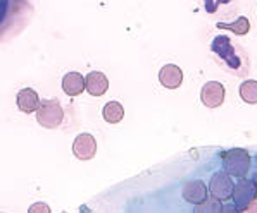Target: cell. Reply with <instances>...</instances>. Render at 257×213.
Segmentation results:
<instances>
[{"mask_svg": "<svg viewBox=\"0 0 257 213\" xmlns=\"http://www.w3.org/2000/svg\"><path fill=\"white\" fill-rule=\"evenodd\" d=\"M221 160H223L224 172L231 177H247V174L250 172L252 167V158L250 153L243 148H231L221 153Z\"/></svg>", "mask_w": 257, "mask_h": 213, "instance_id": "cell-1", "label": "cell"}, {"mask_svg": "<svg viewBox=\"0 0 257 213\" xmlns=\"http://www.w3.org/2000/svg\"><path fill=\"white\" fill-rule=\"evenodd\" d=\"M38 124L47 129H55L64 120V110L57 100H43L37 110Z\"/></svg>", "mask_w": 257, "mask_h": 213, "instance_id": "cell-2", "label": "cell"}, {"mask_svg": "<svg viewBox=\"0 0 257 213\" xmlns=\"http://www.w3.org/2000/svg\"><path fill=\"white\" fill-rule=\"evenodd\" d=\"M211 50L224 62V64L230 67V69H233V70L240 69L238 54H236V48L233 46V43L228 36H224V34L216 36L211 43Z\"/></svg>", "mask_w": 257, "mask_h": 213, "instance_id": "cell-3", "label": "cell"}, {"mask_svg": "<svg viewBox=\"0 0 257 213\" xmlns=\"http://www.w3.org/2000/svg\"><path fill=\"white\" fill-rule=\"evenodd\" d=\"M255 198H257L255 182L252 179H247V177H240L236 186L233 188V194H231V200L235 201V206L238 208V212H243Z\"/></svg>", "mask_w": 257, "mask_h": 213, "instance_id": "cell-4", "label": "cell"}, {"mask_svg": "<svg viewBox=\"0 0 257 213\" xmlns=\"http://www.w3.org/2000/svg\"><path fill=\"white\" fill-rule=\"evenodd\" d=\"M233 188H235V184L231 180V176H228L226 172H216L211 177V180H209V191H211V194L219 201H223V203L231 200Z\"/></svg>", "mask_w": 257, "mask_h": 213, "instance_id": "cell-5", "label": "cell"}, {"mask_svg": "<svg viewBox=\"0 0 257 213\" xmlns=\"http://www.w3.org/2000/svg\"><path fill=\"white\" fill-rule=\"evenodd\" d=\"M224 96H226V90L221 82L217 81H209L202 86L200 92V100L207 108H217L223 105Z\"/></svg>", "mask_w": 257, "mask_h": 213, "instance_id": "cell-6", "label": "cell"}, {"mask_svg": "<svg viewBox=\"0 0 257 213\" xmlns=\"http://www.w3.org/2000/svg\"><path fill=\"white\" fill-rule=\"evenodd\" d=\"M73 153L80 160H92L95 153H97V141H95V138L88 132L76 136V140L73 143Z\"/></svg>", "mask_w": 257, "mask_h": 213, "instance_id": "cell-7", "label": "cell"}, {"mask_svg": "<svg viewBox=\"0 0 257 213\" xmlns=\"http://www.w3.org/2000/svg\"><path fill=\"white\" fill-rule=\"evenodd\" d=\"M183 200L190 204H200L202 201L207 200L209 196V189L202 182V180H188L183 186Z\"/></svg>", "mask_w": 257, "mask_h": 213, "instance_id": "cell-8", "label": "cell"}, {"mask_svg": "<svg viewBox=\"0 0 257 213\" xmlns=\"http://www.w3.org/2000/svg\"><path fill=\"white\" fill-rule=\"evenodd\" d=\"M85 90L92 96H102L109 90V80L104 72H98V70L88 72L85 78Z\"/></svg>", "mask_w": 257, "mask_h": 213, "instance_id": "cell-9", "label": "cell"}, {"mask_svg": "<svg viewBox=\"0 0 257 213\" xmlns=\"http://www.w3.org/2000/svg\"><path fill=\"white\" fill-rule=\"evenodd\" d=\"M159 81H161V84H163L164 88L176 90V88H180L181 82H183V72H181V69L178 66L168 64V66H164L163 69H161Z\"/></svg>", "mask_w": 257, "mask_h": 213, "instance_id": "cell-10", "label": "cell"}, {"mask_svg": "<svg viewBox=\"0 0 257 213\" xmlns=\"http://www.w3.org/2000/svg\"><path fill=\"white\" fill-rule=\"evenodd\" d=\"M16 102H18V108L21 110V112H25V114L37 112L38 106H40V98H38L37 92H35V90H31V88L21 90V92L18 93Z\"/></svg>", "mask_w": 257, "mask_h": 213, "instance_id": "cell-11", "label": "cell"}, {"mask_svg": "<svg viewBox=\"0 0 257 213\" xmlns=\"http://www.w3.org/2000/svg\"><path fill=\"white\" fill-rule=\"evenodd\" d=\"M62 90L68 96H78L85 92V78L80 72H68L62 78Z\"/></svg>", "mask_w": 257, "mask_h": 213, "instance_id": "cell-12", "label": "cell"}, {"mask_svg": "<svg viewBox=\"0 0 257 213\" xmlns=\"http://www.w3.org/2000/svg\"><path fill=\"white\" fill-rule=\"evenodd\" d=\"M217 30L231 31V33L238 34V36H243V34H247L250 31V21L245 16H240L233 22H217Z\"/></svg>", "mask_w": 257, "mask_h": 213, "instance_id": "cell-13", "label": "cell"}, {"mask_svg": "<svg viewBox=\"0 0 257 213\" xmlns=\"http://www.w3.org/2000/svg\"><path fill=\"white\" fill-rule=\"evenodd\" d=\"M102 116H104V120L109 122V124H117L124 117V108H122L119 102H109L102 108Z\"/></svg>", "mask_w": 257, "mask_h": 213, "instance_id": "cell-14", "label": "cell"}, {"mask_svg": "<svg viewBox=\"0 0 257 213\" xmlns=\"http://www.w3.org/2000/svg\"><path fill=\"white\" fill-rule=\"evenodd\" d=\"M240 96L245 104H250V105H255L257 104V81L254 80H248V81H243L240 84Z\"/></svg>", "mask_w": 257, "mask_h": 213, "instance_id": "cell-15", "label": "cell"}, {"mask_svg": "<svg viewBox=\"0 0 257 213\" xmlns=\"http://www.w3.org/2000/svg\"><path fill=\"white\" fill-rule=\"evenodd\" d=\"M195 208L197 210L195 212H199V213H204V212H223V206H221V203H219V200L217 198H209L207 196V200L202 201L200 204H195Z\"/></svg>", "mask_w": 257, "mask_h": 213, "instance_id": "cell-16", "label": "cell"}, {"mask_svg": "<svg viewBox=\"0 0 257 213\" xmlns=\"http://www.w3.org/2000/svg\"><path fill=\"white\" fill-rule=\"evenodd\" d=\"M231 0H204V7L209 14H214L219 6H224V4H230Z\"/></svg>", "mask_w": 257, "mask_h": 213, "instance_id": "cell-17", "label": "cell"}, {"mask_svg": "<svg viewBox=\"0 0 257 213\" xmlns=\"http://www.w3.org/2000/svg\"><path fill=\"white\" fill-rule=\"evenodd\" d=\"M37 212L49 213V212H50V208L47 206V204H42V203H38V204H33V206H30V213H37Z\"/></svg>", "mask_w": 257, "mask_h": 213, "instance_id": "cell-18", "label": "cell"}, {"mask_svg": "<svg viewBox=\"0 0 257 213\" xmlns=\"http://www.w3.org/2000/svg\"><path fill=\"white\" fill-rule=\"evenodd\" d=\"M243 212H252V213H257V198H255L254 201H252V203L248 204V206L245 208Z\"/></svg>", "mask_w": 257, "mask_h": 213, "instance_id": "cell-19", "label": "cell"}, {"mask_svg": "<svg viewBox=\"0 0 257 213\" xmlns=\"http://www.w3.org/2000/svg\"><path fill=\"white\" fill-rule=\"evenodd\" d=\"M252 180H254L255 186H257V168H254V174H252Z\"/></svg>", "mask_w": 257, "mask_h": 213, "instance_id": "cell-20", "label": "cell"}, {"mask_svg": "<svg viewBox=\"0 0 257 213\" xmlns=\"http://www.w3.org/2000/svg\"><path fill=\"white\" fill-rule=\"evenodd\" d=\"M254 162H255V168H257V153H255V158H254Z\"/></svg>", "mask_w": 257, "mask_h": 213, "instance_id": "cell-21", "label": "cell"}]
</instances>
